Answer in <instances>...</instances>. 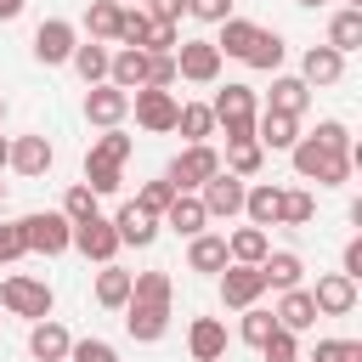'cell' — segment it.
Wrapping results in <instances>:
<instances>
[{
    "label": "cell",
    "instance_id": "obj_1",
    "mask_svg": "<svg viewBox=\"0 0 362 362\" xmlns=\"http://www.w3.org/2000/svg\"><path fill=\"white\" fill-rule=\"evenodd\" d=\"M170 305L175 283L170 272H130V300H124V334L136 345H158L170 334Z\"/></svg>",
    "mask_w": 362,
    "mask_h": 362
},
{
    "label": "cell",
    "instance_id": "obj_2",
    "mask_svg": "<svg viewBox=\"0 0 362 362\" xmlns=\"http://www.w3.org/2000/svg\"><path fill=\"white\" fill-rule=\"evenodd\" d=\"M130 153H136V141H130L119 124H107V130L85 147V187H90L96 198L119 192V187H124V164H130Z\"/></svg>",
    "mask_w": 362,
    "mask_h": 362
},
{
    "label": "cell",
    "instance_id": "obj_3",
    "mask_svg": "<svg viewBox=\"0 0 362 362\" xmlns=\"http://www.w3.org/2000/svg\"><path fill=\"white\" fill-rule=\"evenodd\" d=\"M288 164H294L300 181H317V187H345L351 170H356L351 153H334V147H322V141H311V136H300V141L288 147Z\"/></svg>",
    "mask_w": 362,
    "mask_h": 362
},
{
    "label": "cell",
    "instance_id": "obj_4",
    "mask_svg": "<svg viewBox=\"0 0 362 362\" xmlns=\"http://www.w3.org/2000/svg\"><path fill=\"white\" fill-rule=\"evenodd\" d=\"M209 113H215V130H221L226 141H243V136H255V113H260V96H255L249 85H226V90H215Z\"/></svg>",
    "mask_w": 362,
    "mask_h": 362
},
{
    "label": "cell",
    "instance_id": "obj_5",
    "mask_svg": "<svg viewBox=\"0 0 362 362\" xmlns=\"http://www.w3.org/2000/svg\"><path fill=\"white\" fill-rule=\"evenodd\" d=\"M17 226H23L28 255H68L74 249V221L62 209H28V215H17Z\"/></svg>",
    "mask_w": 362,
    "mask_h": 362
},
{
    "label": "cell",
    "instance_id": "obj_6",
    "mask_svg": "<svg viewBox=\"0 0 362 362\" xmlns=\"http://www.w3.org/2000/svg\"><path fill=\"white\" fill-rule=\"evenodd\" d=\"M51 305H57V294H51V283L45 277H6L0 283V311L6 317H23V322H40V317H51Z\"/></svg>",
    "mask_w": 362,
    "mask_h": 362
},
{
    "label": "cell",
    "instance_id": "obj_7",
    "mask_svg": "<svg viewBox=\"0 0 362 362\" xmlns=\"http://www.w3.org/2000/svg\"><path fill=\"white\" fill-rule=\"evenodd\" d=\"M175 90H158V85H136L130 90V113H136V124L147 130V136H170L175 130Z\"/></svg>",
    "mask_w": 362,
    "mask_h": 362
},
{
    "label": "cell",
    "instance_id": "obj_8",
    "mask_svg": "<svg viewBox=\"0 0 362 362\" xmlns=\"http://www.w3.org/2000/svg\"><path fill=\"white\" fill-rule=\"evenodd\" d=\"M215 170H221V153H215L209 141H187V147L170 158V170H164V175L175 181V192H198Z\"/></svg>",
    "mask_w": 362,
    "mask_h": 362
},
{
    "label": "cell",
    "instance_id": "obj_9",
    "mask_svg": "<svg viewBox=\"0 0 362 362\" xmlns=\"http://www.w3.org/2000/svg\"><path fill=\"white\" fill-rule=\"evenodd\" d=\"M243 175H232V170H215L204 187H198V204H204V215L209 221H232V215H243Z\"/></svg>",
    "mask_w": 362,
    "mask_h": 362
},
{
    "label": "cell",
    "instance_id": "obj_10",
    "mask_svg": "<svg viewBox=\"0 0 362 362\" xmlns=\"http://www.w3.org/2000/svg\"><path fill=\"white\" fill-rule=\"evenodd\" d=\"M74 249L85 255V260H96V266H107L124 243H119V232H113V215H85V221H74Z\"/></svg>",
    "mask_w": 362,
    "mask_h": 362
},
{
    "label": "cell",
    "instance_id": "obj_11",
    "mask_svg": "<svg viewBox=\"0 0 362 362\" xmlns=\"http://www.w3.org/2000/svg\"><path fill=\"white\" fill-rule=\"evenodd\" d=\"M221 51H215V40H181L175 45V74L187 79V85H215L221 79Z\"/></svg>",
    "mask_w": 362,
    "mask_h": 362
},
{
    "label": "cell",
    "instance_id": "obj_12",
    "mask_svg": "<svg viewBox=\"0 0 362 362\" xmlns=\"http://www.w3.org/2000/svg\"><path fill=\"white\" fill-rule=\"evenodd\" d=\"M215 277H221V305H232V311H243V305H255V300L266 294V272H260V266L226 260Z\"/></svg>",
    "mask_w": 362,
    "mask_h": 362
},
{
    "label": "cell",
    "instance_id": "obj_13",
    "mask_svg": "<svg viewBox=\"0 0 362 362\" xmlns=\"http://www.w3.org/2000/svg\"><path fill=\"white\" fill-rule=\"evenodd\" d=\"M74 45H79V28L68 17H45L34 28V62H45V68H62L74 57Z\"/></svg>",
    "mask_w": 362,
    "mask_h": 362
},
{
    "label": "cell",
    "instance_id": "obj_14",
    "mask_svg": "<svg viewBox=\"0 0 362 362\" xmlns=\"http://www.w3.org/2000/svg\"><path fill=\"white\" fill-rule=\"evenodd\" d=\"M124 113H130V90H119V85H85V119L96 124V130H107V124H124Z\"/></svg>",
    "mask_w": 362,
    "mask_h": 362
},
{
    "label": "cell",
    "instance_id": "obj_15",
    "mask_svg": "<svg viewBox=\"0 0 362 362\" xmlns=\"http://www.w3.org/2000/svg\"><path fill=\"white\" fill-rule=\"evenodd\" d=\"M57 164V147L40 136V130H28V136H11V158H6V170H17V175H45Z\"/></svg>",
    "mask_w": 362,
    "mask_h": 362
},
{
    "label": "cell",
    "instance_id": "obj_16",
    "mask_svg": "<svg viewBox=\"0 0 362 362\" xmlns=\"http://www.w3.org/2000/svg\"><path fill=\"white\" fill-rule=\"evenodd\" d=\"M311 305H317V317H351L356 311V283L345 272H322L317 288H311Z\"/></svg>",
    "mask_w": 362,
    "mask_h": 362
},
{
    "label": "cell",
    "instance_id": "obj_17",
    "mask_svg": "<svg viewBox=\"0 0 362 362\" xmlns=\"http://www.w3.org/2000/svg\"><path fill=\"white\" fill-rule=\"evenodd\" d=\"M158 226H164V221H158L153 209H141L136 198H130V204H119V215H113V232H119V243H124V249H147V243L158 238Z\"/></svg>",
    "mask_w": 362,
    "mask_h": 362
},
{
    "label": "cell",
    "instance_id": "obj_18",
    "mask_svg": "<svg viewBox=\"0 0 362 362\" xmlns=\"http://www.w3.org/2000/svg\"><path fill=\"white\" fill-rule=\"evenodd\" d=\"M255 141H260L266 153H288V147L300 141V119H294V113H277V107H260V113H255Z\"/></svg>",
    "mask_w": 362,
    "mask_h": 362
},
{
    "label": "cell",
    "instance_id": "obj_19",
    "mask_svg": "<svg viewBox=\"0 0 362 362\" xmlns=\"http://www.w3.org/2000/svg\"><path fill=\"white\" fill-rule=\"evenodd\" d=\"M68 345H74V334H68L57 317L28 322V356H34V362H68Z\"/></svg>",
    "mask_w": 362,
    "mask_h": 362
},
{
    "label": "cell",
    "instance_id": "obj_20",
    "mask_svg": "<svg viewBox=\"0 0 362 362\" xmlns=\"http://www.w3.org/2000/svg\"><path fill=\"white\" fill-rule=\"evenodd\" d=\"M300 79H305L311 90H322V85H339V79H345V57H339L334 45H311V51L300 57Z\"/></svg>",
    "mask_w": 362,
    "mask_h": 362
},
{
    "label": "cell",
    "instance_id": "obj_21",
    "mask_svg": "<svg viewBox=\"0 0 362 362\" xmlns=\"http://www.w3.org/2000/svg\"><path fill=\"white\" fill-rule=\"evenodd\" d=\"M272 317H277V328H288V334H305V328L317 322L311 288H305V283H300V288H283V294H277V305H272Z\"/></svg>",
    "mask_w": 362,
    "mask_h": 362
},
{
    "label": "cell",
    "instance_id": "obj_22",
    "mask_svg": "<svg viewBox=\"0 0 362 362\" xmlns=\"http://www.w3.org/2000/svg\"><path fill=\"white\" fill-rule=\"evenodd\" d=\"M187 351H192V362H221L226 356V322L221 317H192Z\"/></svg>",
    "mask_w": 362,
    "mask_h": 362
},
{
    "label": "cell",
    "instance_id": "obj_23",
    "mask_svg": "<svg viewBox=\"0 0 362 362\" xmlns=\"http://www.w3.org/2000/svg\"><path fill=\"white\" fill-rule=\"evenodd\" d=\"M158 221H164V226H170L175 238H198V232L209 226V215H204L198 192H175V198H170V209H164Z\"/></svg>",
    "mask_w": 362,
    "mask_h": 362
},
{
    "label": "cell",
    "instance_id": "obj_24",
    "mask_svg": "<svg viewBox=\"0 0 362 362\" xmlns=\"http://www.w3.org/2000/svg\"><path fill=\"white\" fill-rule=\"evenodd\" d=\"M226 266V238L221 232H198V238H187V272H204V277H215Z\"/></svg>",
    "mask_w": 362,
    "mask_h": 362
},
{
    "label": "cell",
    "instance_id": "obj_25",
    "mask_svg": "<svg viewBox=\"0 0 362 362\" xmlns=\"http://www.w3.org/2000/svg\"><path fill=\"white\" fill-rule=\"evenodd\" d=\"M322 45H334L339 57L362 51V6H339V11L328 17V40H322Z\"/></svg>",
    "mask_w": 362,
    "mask_h": 362
},
{
    "label": "cell",
    "instance_id": "obj_26",
    "mask_svg": "<svg viewBox=\"0 0 362 362\" xmlns=\"http://www.w3.org/2000/svg\"><path fill=\"white\" fill-rule=\"evenodd\" d=\"M107 85H119V90H136V85H147V51H136V45H119V51L107 57Z\"/></svg>",
    "mask_w": 362,
    "mask_h": 362
},
{
    "label": "cell",
    "instance_id": "obj_27",
    "mask_svg": "<svg viewBox=\"0 0 362 362\" xmlns=\"http://www.w3.org/2000/svg\"><path fill=\"white\" fill-rule=\"evenodd\" d=\"M266 107H277V113H305L311 107V85L300 79V74H272V96H266Z\"/></svg>",
    "mask_w": 362,
    "mask_h": 362
},
{
    "label": "cell",
    "instance_id": "obj_28",
    "mask_svg": "<svg viewBox=\"0 0 362 362\" xmlns=\"http://www.w3.org/2000/svg\"><path fill=\"white\" fill-rule=\"evenodd\" d=\"M260 272H266V288H300V277H305V260L294 255V249H266V260H260Z\"/></svg>",
    "mask_w": 362,
    "mask_h": 362
},
{
    "label": "cell",
    "instance_id": "obj_29",
    "mask_svg": "<svg viewBox=\"0 0 362 362\" xmlns=\"http://www.w3.org/2000/svg\"><path fill=\"white\" fill-rule=\"evenodd\" d=\"M277 198H283V187H272V181L243 187V221L249 226H277Z\"/></svg>",
    "mask_w": 362,
    "mask_h": 362
},
{
    "label": "cell",
    "instance_id": "obj_30",
    "mask_svg": "<svg viewBox=\"0 0 362 362\" xmlns=\"http://www.w3.org/2000/svg\"><path fill=\"white\" fill-rule=\"evenodd\" d=\"M283 51H288V45H283V34H277V28H255V40H249L243 62H249V68H260V74H277V68H283Z\"/></svg>",
    "mask_w": 362,
    "mask_h": 362
},
{
    "label": "cell",
    "instance_id": "obj_31",
    "mask_svg": "<svg viewBox=\"0 0 362 362\" xmlns=\"http://www.w3.org/2000/svg\"><path fill=\"white\" fill-rule=\"evenodd\" d=\"M107 57H113V51H107L102 40H79L68 62H74V74H79L85 85H102V79H107Z\"/></svg>",
    "mask_w": 362,
    "mask_h": 362
},
{
    "label": "cell",
    "instance_id": "obj_32",
    "mask_svg": "<svg viewBox=\"0 0 362 362\" xmlns=\"http://www.w3.org/2000/svg\"><path fill=\"white\" fill-rule=\"evenodd\" d=\"M266 249H272L266 226H238V232L226 238V260H243V266H260V260H266Z\"/></svg>",
    "mask_w": 362,
    "mask_h": 362
},
{
    "label": "cell",
    "instance_id": "obj_33",
    "mask_svg": "<svg viewBox=\"0 0 362 362\" xmlns=\"http://www.w3.org/2000/svg\"><path fill=\"white\" fill-rule=\"evenodd\" d=\"M119 17H124L119 0H90V6H85V28H90V40L113 45V40H119Z\"/></svg>",
    "mask_w": 362,
    "mask_h": 362
},
{
    "label": "cell",
    "instance_id": "obj_34",
    "mask_svg": "<svg viewBox=\"0 0 362 362\" xmlns=\"http://www.w3.org/2000/svg\"><path fill=\"white\" fill-rule=\"evenodd\" d=\"M260 164H266V147L255 141V136H243V141H226V158H221V170H232V175H260Z\"/></svg>",
    "mask_w": 362,
    "mask_h": 362
},
{
    "label": "cell",
    "instance_id": "obj_35",
    "mask_svg": "<svg viewBox=\"0 0 362 362\" xmlns=\"http://www.w3.org/2000/svg\"><path fill=\"white\" fill-rule=\"evenodd\" d=\"M124 300H130V272L107 260V266L96 272V305H107V311H124Z\"/></svg>",
    "mask_w": 362,
    "mask_h": 362
},
{
    "label": "cell",
    "instance_id": "obj_36",
    "mask_svg": "<svg viewBox=\"0 0 362 362\" xmlns=\"http://www.w3.org/2000/svg\"><path fill=\"white\" fill-rule=\"evenodd\" d=\"M215 28H221L215 51H221V57H238V62H243V51H249V40H255V28H260V23H249V17H238V11H232V17H226V23H215Z\"/></svg>",
    "mask_w": 362,
    "mask_h": 362
},
{
    "label": "cell",
    "instance_id": "obj_37",
    "mask_svg": "<svg viewBox=\"0 0 362 362\" xmlns=\"http://www.w3.org/2000/svg\"><path fill=\"white\" fill-rule=\"evenodd\" d=\"M175 130H181L187 141H209V136H215V113H209V102H181V107H175Z\"/></svg>",
    "mask_w": 362,
    "mask_h": 362
},
{
    "label": "cell",
    "instance_id": "obj_38",
    "mask_svg": "<svg viewBox=\"0 0 362 362\" xmlns=\"http://www.w3.org/2000/svg\"><path fill=\"white\" fill-rule=\"evenodd\" d=\"M311 215H317V198H311L305 187H283V198H277V226H311Z\"/></svg>",
    "mask_w": 362,
    "mask_h": 362
},
{
    "label": "cell",
    "instance_id": "obj_39",
    "mask_svg": "<svg viewBox=\"0 0 362 362\" xmlns=\"http://www.w3.org/2000/svg\"><path fill=\"white\" fill-rule=\"evenodd\" d=\"M272 328H277V317H272L260 300H255V305H243V317H238V339H243V345H255V351H260V339H266Z\"/></svg>",
    "mask_w": 362,
    "mask_h": 362
},
{
    "label": "cell",
    "instance_id": "obj_40",
    "mask_svg": "<svg viewBox=\"0 0 362 362\" xmlns=\"http://www.w3.org/2000/svg\"><path fill=\"white\" fill-rule=\"evenodd\" d=\"M260 362H300V334L272 328V334L260 339Z\"/></svg>",
    "mask_w": 362,
    "mask_h": 362
},
{
    "label": "cell",
    "instance_id": "obj_41",
    "mask_svg": "<svg viewBox=\"0 0 362 362\" xmlns=\"http://www.w3.org/2000/svg\"><path fill=\"white\" fill-rule=\"evenodd\" d=\"M311 362H362V339H345V334H328V339H317V351H311Z\"/></svg>",
    "mask_w": 362,
    "mask_h": 362
},
{
    "label": "cell",
    "instance_id": "obj_42",
    "mask_svg": "<svg viewBox=\"0 0 362 362\" xmlns=\"http://www.w3.org/2000/svg\"><path fill=\"white\" fill-rule=\"evenodd\" d=\"M175 45H181V28H175V23H158V17H147V34H141V45H136V51L158 57V51H175Z\"/></svg>",
    "mask_w": 362,
    "mask_h": 362
},
{
    "label": "cell",
    "instance_id": "obj_43",
    "mask_svg": "<svg viewBox=\"0 0 362 362\" xmlns=\"http://www.w3.org/2000/svg\"><path fill=\"white\" fill-rule=\"evenodd\" d=\"M170 198H175V181H170V175L141 181V192H136V204H141V209H153V215H164V209H170Z\"/></svg>",
    "mask_w": 362,
    "mask_h": 362
},
{
    "label": "cell",
    "instance_id": "obj_44",
    "mask_svg": "<svg viewBox=\"0 0 362 362\" xmlns=\"http://www.w3.org/2000/svg\"><path fill=\"white\" fill-rule=\"evenodd\" d=\"M62 215H68V221H85V215H96V192H90L85 181H74V187L62 192Z\"/></svg>",
    "mask_w": 362,
    "mask_h": 362
},
{
    "label": "cell",
    "instance_id": "obj_45",
    "mask_svg": "<svg viewBox=\"0 0 362 362\" xmlns=\"http://www.w3.org/2000/svg\"><path fill=\"white\" fill-rule=\"evenodd\" d=\"M141 34H147V6H124V17H119V40H113V45H141Z\"/></svg>",
    "mask_w": 362,
    "mask_h": 362
},
{
    "label": "cell",
    "instance_id": "obj_46",
    "mask_svg": "<svg viewBox=\"0 0 362 362\" xmlns=\"http://www.w3.org/2000/svg\"><path fill=\"white\" fill-rule=\"evenodd\" d=\"M311 141H322V147H334V153H351V158H356V147H351V130H345L339 119H322V124L311 130Z\"/></svg>",
    "mask_w": 362,
    "mask_h": 362
},
{
    "label": "cell",
    "instance_id": "obj_47",
    "mask_svg": "<svg viewBox=\"0 0 362 362\" xmlns=\"http://www.w3.org/2000/svg\"><path fill=\"white\" fill-rule=\"evenodd\" d=\"M68 362H119V351L107 339H74L68 345Z\"/></svg>",
    "mask_w": 362,
    "mask_h": 362
},
{
    "label": "cell",
    "instance_id": "obj_48",
    "mask_svg": "<svg viewBox=\"0 0 362 362\" xmlns=\"http://www.w3.org/2000/svg\"><path fill=\"white\" fill-rule=\"evenodd\" d=\"M181 74H175V51H158V57H147V85H158V90H170Z\"/></svg>",
    "mask_w": 362,
    "mask_h": 362
},
{
    "label": "cell",
    "instance_id": "obj_49",
    "mask_svg": "<svg viewBox=\"0 0 362 362\" xmlns=\"http://www.w3.org/2000/svg\"><path fill=\"white\" fill-rule=\"evenodd\" d=\"M23 255H28L23 226H17V221H0V266H11V260H23Z\"/></svg>",
    "mask_w": 362,
    "mask_h": 362
},
{
    "label": "cell",
    "instance_id": "obj_50",
    "mask_svg": "<svg viewBox=\"0 0 362 362\" xmlns=\"http://www.w3.org/2000/svg\"><path fill=\"white\" fill-rule=\"evenodd\" d=\"M232 6H238V0H187V17H198V23H226Z\"/></svg>",
    "mask_w": 362,
    "mask_h": 362
},
{
    "label": "cell",
    "instance_id": "obj_51",
    "mask_svg": "<svg viewBox=\"0 0 362 362\" xmlns=\"http://www.w3.org/2000/svg\"><path fill=\"white\" fill-rule=\"evenodd\" d=\"M339 272H345L351 283H362V238H351V243H345V255H339Z\"/></svg>",
    "mask_w": 362,
    "mask_h": 362
},
{
    "label": "cell",
    "instance_id": "obj_52",
    "mask_svg": "<svg viewBox=\"0 0 362 362\" xmlns=\"http://www.w3.org/2000/svg\"><path fill=\"white\" fill-rule=\"evenodd\" d=\"M181 11H187V0H147V17H158V23H181Z\"/></svg>",
    "mask_w": 362,
    "mask_h": 362
},
{
    "label": "cell",
    "instance_id": "obj_53",
    "mask_svg": "<svg viewBox=\"0 0 362 362\" xmlns=\"http://www.w3.org/2000/svg\"><path fill=\"white\" fill-rule=\"evenodd\" d=\"M23 6H28V0H0V23H11V17H23Z\"/></svg>",
    "mask_w": 362,
    "mask_h": 362
},
{
    "label": "cell",
    "instance_id": "obj_54",
    "mask_svg": "<svg viewBox=\"0 0 362 362\" xmlns=\"http://www.w3.org/2000/svg\"><path fill=\"white\" fill-rule=\"evenodd\" d=\"M6 158H11V136H0V170H6Z\"/></svg>",
    "mask_w": 362,
    "mask_h": 362
},
{
    "label": "cell",
    "instance_id": "obj_55",
    "mask_svg": "<svg viewBox=\"0 0 362 362\" xmlns=\"http://www.w3.org/2000/svg\"><path fill=\"white\" fill-rule=\"evenodd\" d=\"M0 209H6V181H0Z\"/></svg>",
    "mask_w": 362,
    "mask_h": 362
},
{
    "label": "cell",
    "instance_id": "obj_56",
    "mask_svg": "<svg viewBox=\"0 0 362 362\" xmlns=\"http://www.w3.org/2000/svg\"><path fill=\"white\" fill-rule=\"evenodd\" d=\"M119 6H147V0H119Z\"/></svg>",
    "mask_w": 362,
    "mask_h": 362
},
{
    "label": "cell",
    "instance_id": "obj_57",
    "mask_svg": "<svg viewBox=\"0 0 362 362\" xmlns=\"http://www.w3.org/2000/svg\"><path fill=\"white\" fill-rule=\"evenodd\" d=\"M0 119H6V96H0Z\"/></svg>",
    "mask_w": 362,
    "mask_h": 362
},
{
    "label": "cell",
    "instance_id": "obj_58",
    "mask_svg": "<svg viewBox=\"0 0 362 362\" xmlns=\"http://www.w3.org/2000/svg\"><path fill=\"white\" fill-rule=\"evenodd\" d=\"M300 6H322V0H300Z\"/></svg>",
    "mask_w": 362,
    "mask_h": 362
}]
</instances>
